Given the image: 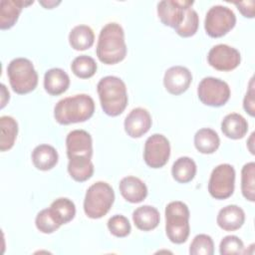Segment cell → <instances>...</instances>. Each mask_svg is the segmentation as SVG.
I'll list each match as a JSON object with an SVG mask.
<instances>
[{
  "label": "cell",
  "instance_id": "8fae6325",
  "mask_svg": "<svg viewBox=\"0 0 255 255\" xmlns=\"http://www.w3.org/2000/svg\"><path fill=\"white\" fill-rule=\"evenodd\" d=\"M208 64L218 71L228 72L237 68L241 62L239 51L226 44L213 46L207 55Z\"/></svg>",
  "mask_w": 255,
  "mask_h": 255
},
{
  "label": "cell",
  "instance_id": "ba28073f",
  "mask_svg": "<svg viewBox=\"0 0 255 255\" xmlns=\"http://www.w3.org/2000/svg\"><path fill=\"white\" fill-rule=\"evenodd\" d=\"M199 101L209 107L224 106L230 98V88L226 82L214 77L203 78L197 87Z\"/></svg>",
  "mask_w": 255,
  "mask_h": 255
},
{
  "label": "cell",
  "instance_id": "cb8c5ba5",
  "mask_svg": "<svg viewBox=\"0 0 255 255\" xmlns=\"http://www.w3.org/2000/svg\"><path fill=\"white\" fill-rule=\"evenodd\" d=\"M95 41V34L88 25H77L69 34V43L77 51H85L91 48Z\"/></svg>",
  "mask_w": 255,
  "mask_h": 255
},
{
  "label": "cell",
  "instance_id": "e0dca14e",
  "mask_svg": "<svg viewBox=\"0 0 255 255\" xmlns=\"http://www.w3.org/2000/svg\"><path fill=\"white\" fill-rule=\"evenodd\" d=\"M245 221V213L241 207L235 204L221 208L217 214L216 222L225 231H235L242 227Z\"/></svg>",
  "mask_w": 255,
  "mask_h": 255
},
{
  "label": "cell",
  "instance_id": "6da1fadb",
  "mask_svg": "<svg viewBox=\"0 0 255 255\" xmlns=\"http://www.w3.org/2000/svg\"><path fill=\"white\" fill-rule=\"evenodd\" d=\"M96 53L98 59L107 65L118 64L126 58L125 32L120 24L111 22L102 28L99 34Z\"/></svg>",
  "mask_w": 255,
  "mask_h": 255
},
{
  "label": "cell",
  "instance_id": "74e56055",
  "mask_svg": "<svg viewBox=\"0 0 255 255\" xmlns=\"http://www.w3.org/2000/svg\"><path fill=\"white\" fill-rule=\"evenodd\" d=\"M39 3L46 9H52L54 7H56L57 5H59L61 3L60 0L55 1V0H41L39 1Z\"/></svg>",
  "mask_w": 255,
  "mask_h": 255
},
{
  "label": "cell",
  "instance_id": "1f68e13d",
  "mask_svg": "<svg viewBox=\"0 0 255 255\" xmlns=\"http://www.w3.org/2000/svg\"><path fill=\"white\" fill-rule=\"evenodd\" d=\"M198 25H199L198 14L194 9L190 7L186 10L182 23L178 27H176L174 30L179 36L187 38V37L193 36L197 32Z\"/></svg>",
  "mask_w": 255,
  "mask_h": 255
},
{
  "label": "cell",
  "instance_id": "4fadbf2b",
  "mask_svg": "<svg viewBox=\"0 0 255 255\" xmlns=\"http://www.w3.org/2000/svg\"><path fill=\"white\" fill-rule=\"evenodd\" d=\"M67 155L72 157H89L93 155V139L91 134L84 129H74L66 137Z\"/></svg>",
  "mask_w": 255,
  "mask_h": 255
},
{
  "label": "cell",
  "instance_id": "7a4b0ae2",
  "mask_svg": "<svg viewBox=\"0 0 255 255\" xmlns=\"http://www.w3.org/2000/svg\"><path fill=\"white\" fill-rule=\"evenodd\" d=\"M95 112V102L87 94H79L60 100L54 107V118L60 125L88 121Z\"/></svg>",
  "mask_w": 255,
  "mask_h": 255
},
{
  "label": "cell",
  "instance_id": "ac0fdd59",
  "mask_svg": "<svg viewBox=\"0 0 255 255\" xmlns=\"http://www.w3.org/2000/svg\"><path fill=\"white\" fill-rule=\"evenodd\" d=\"M119 187L122 196L130 203H139L147 195L145 183L135 176H126L122 178Z\"/></svg>",
  "mask_w": 255,
  "mask_h": 255
},
{
  "label": "cell",
  "instance_id": "f35d334b",
  "mask_svg": "<svg viewBox=\"0 0 255 255\" xmlns=\"http://www.w3.org/2000/svg\"><path fill=\"white\" fill-rule=\"evenodd\" d=\"M1 93H2V98H1V108H4L7 101H9V92L7 91L6 87L4 84H1Z\"/></svg>",
  "mask_w": 255,
  "mask_h": 255
},
{
  "label": "cell",
  "instance_id": "44dd1931",
  "mask_svg": "<svg viewBox=\"0 0 255 255\" xmlns=\"http://www.w3.org/2000/svg\"><path fill=\"white\" fill-rule=\"evenodd\" d=\"M221 130L228 138L239 139L247 133L248 123L240 114L231 113L226 115L222 120Z\"/></svg>",
  "mask_w": 255,
  "mask_h": 255
},
{
  "label": "cell",
  "instance_id": "7c38bea8",
  "mask_svg": "<svg viewBox=\"0 0 255 255\" xmlns=\"http://www.w3.org/2000/svg\"><path fill=\"white\" fill-rule=\"evenodd\" d=\"M193 3L189 0H162L157 3L158 18L165 26L175 29L182 23L186 10Z\"/></svg>",
  "mask_w": 255,
  "mask_h": 255
},
{
  "label": "cell",
  "instance_id": "d6a6232c",
  "mask_svg": "<svg viewBox=\"0 0 255 255\" xmlns=\"http://www.w3.org/2000/svg\"><path fill=\"white\" fill-rule=\"evenodd\" d=\"M214 253V243L212 238L207 234L196 235L190 246V255H212Z\"/></svg>",
  "mask_w": 255,
  "mask_h": 255
},
{
  "label": "cell",
  "instance_id": "484cf974",
  "mask_svg": "<svg viewBox=\"0 0 255 255\" xmlns=\"http://www.w3.org/2000/svg\"><path fill=\"white\" fill-rule=\"evenodd\" d=\"M196 169V163L192 158L188 156H181L173 162L171 174L177 182L187 183L194 178Z\"/></svg>",
  "mask_w": 255,
  "mask_h": 255
},
{
  "label": "cell",
  "instance_id": "836d02e7",
  "mask_svg": "<svg viewBox=\"0 0 255 255\" xmlns=\"http://www.w3.org/2000/svg\"><path fill=\"white\" fill-rule=\"evenodd\" d=\"M110 232L116 237H126L131 231V226L128 219L121 214L112 216L108 221Z\"/></svg>",
  "mask_w": 255,
  "mask_h": 255
},
{
  "label": "cell",
  "instance_id": "8d00e7d4",
  "mask_svg": "<svg viewBox=\"0 0 255 255\" xmlns=\"http://www.w3.org/2000/svg\"><path fill=\"white\" fill-rule=\"evenodd\" d=\"M233 4L236 5L237 9L240 11V13L244 17H246V18H253L254 17L255 2L253 0L242 1V2H233Z\"/></svg>",
  "mask_w": 255,
  "mask_h": 255
},
{
  "label": "cell",
  "instance_id": "277c9868",
  "mask_svg": "<svg viewBox=\"0 0 255 255\" xmlns=\"http://www.w3.org/2000/svg\"><path fill=\"white\" fill-rule=\"evenodd\" d=\"M165 233L175 244L184 243L190 232L189 209L182 201H171L165 207Z\"/></svg>",
  "mask_w": 255,
  "mask_h": 255
},
{
  "label": "cell",
  "instance_id": "5bb4252c",
  "mask_svg": "<svg viewBox=\"0 0 255 255\" xmlns=\"http://www.w3.org/2000/svg\"><path fill=\"white\" fill-rule=\"evenodd\" d=\"M192 81L191 72L183 66H172L167 69L163 77L165 90L171 95L178 96L184 93Z\"/></svg>",
  "mask_w": 255,
  "mask_h": 255
},
{
  "label": "cell",
  "instance_id": "4dcf8cb0",
  "mask_svg": "<svg viewBox=\"0 0 255 255\" xmlns=\"http://www.w3.org/2000/svg\"><path fill=\"white\" fill-rule=\"evenodd\" d=\"M35 224L37 229L45 234H51L58 230L61 226L50 207L42 209L40 212H38L35 218Z\"/></svg>",
  "mask_w": 255,
  "mask_h": 255
},
{
  "label": "cell",
  "instance_id": "9a60e30c",
  "mask_svg": "<svg viewBox=\"0 0 255 255\" xmlns=\"http://www.w3.org/2000/svg\"><path fill=\"white\" fill-rule=\"evenodd\" d=\"M151 124V117L147 110L143 108H135L126 117L124 126L128 135L137 138L149 130Z\"/></svg>",
  "mask_w": 255,
  "mask_h": 255
},
{
  "label": "cell",
  "instance_id": "2e32d148",
  "mask_svg": "<svg viewBox=\"0 0 255 255\" xmlns=\"http://www.w3.org/2000/svg\"><path fill=\"white\" fill-rule=\"evenodd\" d=\"M33 3V0H2L0 2V28L2 30L12 28L22 9Z\"/></svg>",
  "mask_w": 255,
  "mask_h": 255
},
{
  "label": "cell",
  "instance_id": "ab89813d",
  "mask_svg": "<svg viewBox=\"0 0 255 255\" xmlns=\"http://www.w3.org/2000/svg\"><path fill=\"white\" fill-rule=\"evenodd\" d=\"M253 139H254V132L251 133L250 135V138L248 140V147H249V150L252 154H254V148H253Z\"/></svg>",
  "mask_w": 255,
  "mask_h": 255
},
{
  "label": "cell",
  "instance_id": "f1b7e54d",
  "mask_svg": "<svg viewBox=\"0 0 255 255\" xmlns=\"http://www.w3.org/2000/svg\"><path fill=\"white\" fill-rule=\"evenodd\" d=\"M98 66L96 61L87 55H80L76 57L72 64L71 70L75 76L81 79H89L93 77L97 72Z\"/></svg>",
  "mask_w": 255,
  "mask_h": 255
},
{
  "label": "cell",
  "instance_id": "d4e9b609",
  "mask_svg": "<svg viewBox=\"0 0 255 255\" xmlns=\"http://www.w3.org/2000/svg\"><path fill=\"white\" fill-rule=\"evenodd\" d=\"M68 172L74 180L83 182L93 176L94 164L89 157H72L69 158Z\"/></svg>",
  "mask_w": 255,
  "mask_h": 255
},
{
  "label": "cell",
  "instance_id": "3957f363",
  "mask_svg": "<svg viewBox=\"0 0 255 255\" xmlns=\"http://www.w3.org/2000/svg\"><path fill=\"white\" fill-rule=\"evenodd\" d=\"M97 91L101 106L105 114L111 117L121 115L128 106V93L125 82L116 76H106L102 78Z\"/></svg>",
  "mask_w": 255,
  "mask_h": 255
},
{
  "label": "cell",
  "instance_id": "5b68a950",
  "mask_svg": "<svg viewBox=\"0 0 255 255\" xmlns=\"http://www.w3.org/2000/svg\"><path fill=\"white\" fill-rule=\"evenodd\" d=\"M114 201L113 187L105 181H97L87 189L84 199L85 214L92 219L102 218L110 211Z\"/></svg>",
  "mask_w": 255,
  "mask_h": 255
},
{
  "label": "cell",
  "instance_id": "d590c367",
  "mask_svg": "<svg viewBox=\"0 0 255 255\" xmlns=\"http://www.w3.org/2000/svg\"><path fill=\"white\" fill-rule=\"evenodd\" d=\"M255 100H254V82L253 78L250 81L249 89L244 97L243 100V108L246 113H248L251 117H254L255 115Z\"/></svg>",
  "mask_w": 255,
  "mask_h": 255
},
{
  "label": "cell",
  "instance_id": "9c48e42d",
  "mask_svg": "<svg viewBox=\"0 0 255 255\" xmlns=\"http://www.w3.org/2000/svg\"><path fill=\"white\" fill-rule=\"evenodd\" d=\"M235 169L229 163H221L213 168L208 181V191L215 199H226L233 194Z\"/></svg>",
  "mask_w": 255,
  "mask_h": 255
},
{
  "label": "cell",
  "instance_id": "8992f818",
  "mask_svg": "<svg viewBox=\"0 0 255 255\" xmlns=\"http://www.w3.org/2000/svg\"><path fill=\"white\" fill-rule=\"evenodd\" d=\"M7 76L12 90L19 95L34 91L38 85V74L27 58H15L8 64Z\"/></svg>",
  "mask_w": 255,
  "mask_h": 255
},
{
  "label": "cell",
  "instance_id": "4316f807",
  "mask_svg": "<svg viewBox=\"0 0 255 255\" xmlns=\"http://www.w3.org/2000/svg\"><path fill=\"white\" fill-rule=\"evenodd\" d=\"M0 150L6 151L15 143L18 134V124L14 118L10 116H2L0 118Z\"/></svg>",
  "mask_w": 255,
  "mask_h": 255
},
{
  "label": "cell",
  "instance_id": "ffe728a7",
  "mask_svg": "<svg viewBox=\"0 0 255 255\" xmlns=\"http://www.w3.org/2000/svg\"><path fill=\"white\" fill-rule=\"evenodd\" d=\"M132 221L137 229L149 231L157 227L160 221V215L155 207L142 205L132 212Z\"/></svg>",
  "mask_w": 255,
  "mask_h": 255
},
{
  "label": "cell",
  "instance_id": "52a82bcc",
  "mask_svg": "<svg viewBox=\"0 0 255 255\" xmlns=\"http://www.w3.org/2000/svg\"><path fill=\"white\" fill-rule=\"evenodd\" d=\"M236 16L234 12L223 5L212 6L206 13L204 29L206 34L212 38H220L234 28Z\"/></svg>",
  "mask_w": 255,
  "mask_h": 255
},
{
  "label": "cell",
  "instance_id": "d6986e66",
  "mask_svg": "<svg viewBox=\"0 0 255 255\" xmlns=\"http://www.w3.org/2000/svg\"><path fill=\"white\" fill-rule=\"evenodd\" d=\"M70 86L68 74L60 68H52L44 75L45 91L52 96H59L66 92Z\"/></svg>",
  "mask_w": 255,
  "mask_h": 255
},
{
  "label": "cell",
  "instance_id": "603a6c76",
  "mask_svg": "<svg viewBox=\"0 0 255 255\" xmlns=\"http://www.w3.org/2000/svg\"><path fill=\"white\" fill-rule=\"evenodd\" d=\"M220 144L218 133L209 128L198 129L194 134L195 148L204 154H211L217 150Z\"/></svg>",
  "mask_w": 255,
  "mask_h": 255
},
{
  "label": "cell",
  "instance_id": "83f0119b",
  "mask_svg": "<svg viewBox=\"0 0 255 255\" xmlns=\"http://www.w3.org/2000/svg\"><path fill=\"white\" fill-rule=\"evenodd\" d=\"M50 209L61 225L70 222L76 215L75 203L67 197H60L55 199L51 203Z\"/></svg>",
  "mask_w": 255,
  "mask_h": 255
},
{
  "label": "cell",
  "instance_id": "7402d4cb",
  "mask_svg": "<svg viewBox=\"0 0 255 255\" xmlns=\"http://www.w3.org/2000/svg\"><path fill=\"white\" fill-rule=\"evenodd\" d=\"M32 161L35 167L39 170H50L59 159L56 148L50 144H39L32 151Z\"/></svg>",
  "mask_w": 255,
  "mask_h": 255
},
{
  "label": "cell",
  "instance_id": "30bf717a",
  "mask_svg": "<svg viewBox=\"0 0 255 255\" xmlns=\"http://www.w3.org/2000/svg\"><path fill=\"white\" fill-rule=\"evenodd\" d=\"M170 156V144L161 133H153L144 143L143 159L151 168H160L166 164Z\"/></svg>",
  "mask_w": 255,
  "mask_h": 255
},
{
  "label": "cell",
  "instance_id": "e575fe53",
  "mask_svg": "<svg viewBox=\"0 0 255 255\" xmlns=\"http://www.w3.org/2000/svg\"><path fill=\"white\" fill-rule=\"evenodd\" d=\"M244 249L243 241L235 235H227L223 237L219 244V253L221 255L242 254Z\"/></svg>",
  "mask_w": 255,
  "mask_h": 255
},
{
  "label": "cell",
  "instance_id": "f546056e",
  "mask_svg": "<svg viewBox=\"0 0 255 255\" xmlns=\"http://www.w3.org/2000/svg\"><path fill=\"white\" fill-rule=\"evenodd\" d=\"M255 163L247 162L241 169V191L243 196L253 202L255 200Z\"/></svg>",
  "mask_w": 255,
  "mask_h": 255
}]
</instances>
